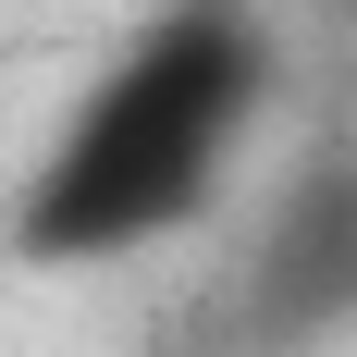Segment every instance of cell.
<instances>
[{
	"instance_id": "obj_1",
	"label": "cell",
	"mask_w": 357,
	"mask_h": 357,
	"mask_svg": "<svg viewBox=\"0 0 357 357\" xmlns=\"http://www.w3.org/2000/svg\"><path fill=\"white\" fill-rule=\"evenodd\" d=\"M259 99H271V25H259V0H160L99 62V86L74 99L50 160L25 173L13 259L99 271V259H136L160 234H185L234 185V148H247Z\"/></svg>"
},
{
	"instance_id": "obj_2",
	"label": "cell",
	"mask_w": 357,
	"mask_h": 357,
	"mask_svg": "<svg viewBox=\"0 0 357 357\" xmlns=\"http://www.w3.org/2000/svg\"><path fill=\"white\" fill-rule=\"evenodd\" d=\"M234 308H247V333L271 357H296V345H321V333L357 321V136H321L284 173V197H271V222L247 247Z\"/></svg>"
}]
</instances>
